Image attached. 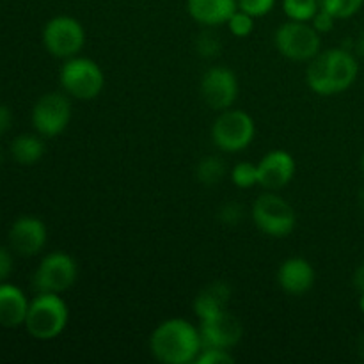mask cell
<instances>
[{
    "label": "cell",
    "instance_id": "6da1fadb",
    "mask_svg": "<svg viewBox=\"0 0 364 364\" xmlns=\"http://www.w3.org/2000/svg\"><path fill=\"white\" fill-rule=\"evenodd\" d=\"M149 350L156 361L164 364L196 363L203 350L201 333L188 320L169 318L151 333Z\"/></svg>",
    "mask_w": 364,
    "mask_h": 364
},
{
    "label": "cell",
    "instance_id": "7a4b0ae2",
    "mask_svg": "<svg viewBox=\"0 0 364 364\" xmlns=\"http://www.w3.org/2000/svg\"><path fill=\"white\" fill-rule=\"evenodd\" d=\"M358 73V60L348 50L331 48L309 60L306 82L316 95L333 96L347 91L355 82Z\"/></svg>",
    "mask_w": 364,
    "mask_h": 364
},
{
    "label": "cell",
    "instance_id": "3957f363",
    "mask_svg": "<svg viewBox=\"0 0 364 364\" xmlns=\"http://www.w3.org/2000/svg\"><path fill=\"white\" fill-rule=\"evenodd\" d=\"M68 320L70 309L59 294H38V297L28 304L23 326L32 338L48 341L66 329Z\"/></svg>",
    "mask_w": 364,
    "mask_h": 364
},
{
    "label": "cell",
    "instance_id": "277c9868",
    "mask_svg": "<svg viewBox=\"0 0 364 364\" xmlns=\"http://www.w3.org/2000/svg\"><path fill=\"white\" fill-rule=\"evenodd\" d=\"M60 85L71 98L95 100L105 85V75L98 63L87 57H70L60 68Z\"/></svg>",
    "mask_w": 364,
    "mask_h": 364
},
{
    "label": "cell",
    "instance_id": "5b68a950",
    "mask_svg": "<svg viewBox=\"0 0 364 364\" xmlns=\"http://www.w3.org/2000/svg\"><path fill=\"white\" fill-rule=\"evenodd\" d=\"M252 220L256 228L267 237L284 238L294 233L297 226V215L287 199L269 191L252 203Z\"/></svg>",
    "mask_w": 364,
    "mask_h": 364
},
{
    "label": "cell",
    "instance_id": "8992f818",
    "mask_svg": "<svg viewBox=\"0 0 364 364\" xmlns=\"http://www.w3.org/2000/svg\"><path fill=\"white\" fill-rule=\"evenodd\" d=\"M276 48L281 55L297 63H308L315 59L320 53V34L313 28L308 21L288 20L287 23L279 25L274 36Z\"/></svg>",
    "mask_w": 364,
    "mask_h": 364
},
{
    "label": "cell",
    "instance_id": "52a82bcc",
    "mask_svg": "<svg viewBox=\"0 0 364 364\" xmlns=\"http://www.w3.org/2000/svg\"><path fill=\"white\" fill-rule=\"evenodd\" d=\"M255 119L244 110H223L212 127V141L220 151L238 153L255 141Z\"/></svg>",
    "mask_w": 364,
    "mask_h": 364
},
{
    "label": "cell",
    "instance_id": "ba28073f",
    "mask_svg": "<svg viewBox=\"0 0 364 364\" xmlns=\"http://www.w3.org/2000/svg\"><path fill=\"white\" fill-rule=\"evenodd\" d=\"M78 277L77 262L63 251L50 252L36 269L32 284L38 294H63L70 290Z\"/></svg>",
    "mask_w": 364,
    "mask_h": 364
},
{
    "label": "cell",
    "instance_id": "9c48e42d",
    "mask_svg": "<svg viewBox=\"0 0 364 364\" xmlns=\"http://www.w3.org/2000/svg\"><path fill=\"white\" fill-rule=\"evenodd\" d=\"M43 45L59 59H70L80 53L85 45V31L73 16H55L43 28Z\"/></svg>",
    "mask_w": 364,
    "mask_h": 364
},
{
    "label": "cell",
    "instance_id": "30bf717a",
    "mask_svg": "<svg viewBox=\"0 0 364 364\" xmlns=\"http://www.w3.org/2000/svg\"><path fill=\"white\" fill-rule=\"evenodd\" d=\"M71 119V102L63 92H48L36 102L32 124L43 137H57L68 128Z\"/></svg>",
    "mask_w": 364,
    "mask_h": 364
},
{
    "label": "cell",
    "instance_id": "8fae6325",
    "mask_svg": "<svg viewBox=\"0 0 364 364\" xmlns=\"http://www.w3.org/2000/svg\"><path fill=\"white\" fill-rule=\"evenodd\" d=\"M201 96L213 110H228L238 98L237 75L226 66H212L201 78Z\"/></svg>",
    "mask_w": 364,
    "mask_h": 364
},
{
    "label": "cell",
    "instance_id": "7c38bea8",
    "mask_svg": "<svg viewBox=\"0 0 364 364\" xmlns=\"http://www.w3.org/2000/svg\"><path fill=\"white\" fill-rule=\"evenodd\" d=\"M199 333H201L203 347H217L230 350L235 345L240 343L244 329H242V323L237 316L223 311L212 318L201 320Z\"/></svg>",
    "mask_w": 364,
    "mask_h": 364
},
{
    "label": "cell",
    "instance_id": "4fadbf2b",
    "mask_svg": "<svg viewBox=\"0 0 364 364\" xmlns=\"http://www.w3.org/2000/svg\"><path fill=\"white\" fill-rule=\"evenodd\" d=\"M295 159L284 149L269 151L258 162V185L267 191H281L295 176Z\"/></svg>",
    "mask_w": 364,
    "mask_h": 364
},
{
    "label": "cell",
    "instance_id": "5bb4252c",
    "mask_svg": "<svg viewBox=\"0 0 364 364\" xmlns=\"http://www.w3.org/2000/svg\"><path fill=\"white\" fill-rule=\"evenodd\" d=\"M46 226L38 217L25 215L14 220L9 230V244L20 256H36L46 244Z\"/></svg>",
    "mask_w": 364,
    "mask_h": 364
},
{
    "label": "cell",
    "instance_id": "9a60e30c",
    "mask_svg": "<svg viewBox=\"0 0 364 364\" xmlns=\"http://www.w3.org/2000/svg\"><path fill=\"white\" fill-rule=\"evenodd\" d=\"M315 269L306 258L295 256L283 262L277 269V284L288 295L301 297L306 295L315 284Z\"/></svg>",
    "mask_w": 364,
    "mask_h": 364
},
{
    "label": "cell",
    "instance_id": "2e32d148",
    "mask_svg": "<svg viewBox=\"0 0 364 364\" xmlns=\"http://www.w3.org/2000/svg\"><path fill=\"white\" fill-rule=\"evenodd\" d=\"M237 9V0H187L191 18L205 27H219L228 23Z\"/></svg>",
    "mask_w": 364,
    "mask_h": 364
},
{
    "label": "cell",
    "instance_id": "e0dca14e",
    "mask_svg": "<svg viewBox=\"0 0 364 364\" xmlns=\"http://www.w3.org/2000/svg\"><path fill=\"white\" fill-rule=\"evenodd\" d=\"M28 304L23 291L14 284L0 283V326L18 327L25 323Z\"/></svg>",
    "mask_w": 364,
    "mask_h": 364
},
{
    "label": "cell",
    "instance_id": "ac0fdd59",
    "mask_svg": "<svg viewBox=\"0 0 364 364\" xmlns=\"http://www.w3.org/2000/svg\"><path fill=\"white\" fill-rule=\"evenodd\" d=\"M231 288L224 281H215L208 284L198 294L194 301V313L199 320L212 318L219 313L226 311V306L230 304Z\"/></svg>",
    "mask_w": 364,
    "mask_h": 364
},
{
    "label": "cell",
    "instance_id": "d6986e66",
    "mask_svg": "<svg viewBox=\"0 0 364 364\" xmlns=\"http://www.w3.org/2000/svg\"><path fill=\"white\" fill-rule=\"evenodd\" d=\"M11 155L21 166H32L45 155V144L38 135L23 134L11 144Z\"/></svg>",
    "mask_w": 364,
    "mask_h": 364
},
{
    "label": "cell",
    "instance_id": "ffe728a7",
    "mask_svg": "<svg viewBox=\"0 0 364 364\" xmlns=\"http://www.w3.org/2000/svg\"><path fill=\"white\" fill-rule=\"evenodd\" d=\"M224 174H226V164L219 156H206L198 164V169H196L199 183L208 185V187L220 183Z\"/></svg>",
    "mask_w": 364,
    "mask_h": 364
},
{
    "label": "cell",
    "instance_id": "44dd1931",
    "mask_svg": "<svg viewBox=\"0 0 364 364\" xmlns=\"http://www.w3.org/2000/svg\"><path fill=\"white\" fill-rule=\"evenodd\" d=\"M320 9V0H283V11L288 20L311 21Z\"/></svg>",
    "mask_w": 364,
    "mask_h": 364
},
{
    "label": "cell",
    "instance_id": "7402d4cb",
    "mask_svg": "<svg viewBox=\"0 0 364 364\" xmlns=\"http://www.w3.org/2000/svg\"><path fill=\"white\" fill-rule=\"evenodd\" d=\"M231 181L238 188H251L258 185V164L238 162L231 169Z\"/></svg>",
    "mask_w": 364,
    "mask_h": 364
},
{
    "label": "cell",
    "instance_id": "603a6c76",
    "mask_svg": "<svg viewBox=\"0 0 364 364\" xmlns=\"http://www.w3.org/2000/svg\"><path fill=\"white\" fill-rule=\"evenodd\" d=\"M364 0H320V7L329 11L336 20L354 16L363 7Z\"/></svg>",
    "mask_w": 364,
    "mask_h": 364
},
{
    "label": "cell",
    "instance_id": "cb8c5ba5",
    "mask_svg": "<svg viewBox=\"0 0 364 364\" xmlns=\"http://www.w3.org/2000/svg\"><path fill=\"white\" fill-rule=\"evenodd\" d=\"M255 20L256 18H252L251 14L237 9L233 13V16L228 20L226 25L235 38H247V36H251V32L255 31Z\"/></svg>",
    "mask_w": 364,
    "mask_h": 364
},
{
    "label": "cell",
    "instance_id": "d4e9b609",
    "mask_svg": "<svg viewBox=\"0 0 364 364\" xmlns=\"http://www.w3.org/2000/svg\"><path fill=\"white\" fill-rule=\"evenodd\" d=\"M198 364H233L235 358L226 348L217 347H203L201 354L196 359Z\"/></svg>",
    "mask_w": 364,
    "mask_h": 364
},
{
    "label": "cell",
    "instance_id": "484cf974",
    "mask_svg": "<svg viewBox=\"0 0 364 364\" xmlns=\"http://www.w3.org/2000/svg\"><path fill=\"white\" fill-rule=\"evenodd\" d=\"M238 9L251 14L252 18L267 16L276 6V0H237Z\"/></svg>",
    "mask_w": 364,
    "mask_h": 364
},
{
    "label": "cell",
    "instance_id": "4316f807",
    "mask_svg": "<svg viewBox=\"0 0 364 364\" xmlns=\"http://www.w3.org/2000/svg\"><path fill=\"white\" fill-rule=\"evenodd\" d=\"M196 46H198V52L203 57H215L220 52L219 38L215 34H212V32H205V34L199 36Z\"/></svg>",
    "mask_w": 364,
    "mask_h": 364
},
{
    "label": "cell",
    "instance_id": "83f0119b",
    "mask_svg": "<svg viewBox=\"0 0 364 364\" xmlns=\"http://www.w3.org/2000/svg\"><path fill=\"white\" fill-rule=\"evenodd\" d=\"M242 215H244V210L238 203H226L219 210V220L226 226H235V224L240 223Z\"/></svg>",
    "mask_w": 364,
    "mask_h": 364
},
{
    "label": "cell",
    "instance_id": "f1b7e54d",
    "mask_svg": "<svg viewBox=\"0 0 364 364\" xmlns=\"http://www.w3.org/2000/svg\"><path fill=\"white\" fill-rule=\"evenodd\" d=\"M334 21H336V18H334L333 14L329 13V11H326L323 7H320V9L316 11V14L313 16V20L309 21V23L313 25V28H315L318 34H323V32L333 31Z\"/></svg>",
    "mask_w": 364,
    "mask_h": 364
},
{
    "label": "cell",
    "instance_id": "f546056e",
    "mask_svg": "<svg viewBox=\"0 0 364 364\" xmlns=\"http://www.w3.org/2000/svg\"><path fill=\"white\" fill-rule=\"evenodd\" d=\"M11 272H13V256L7 249L0 247V283H4Z\"/></svg>",
    "mask_w": 364,
    "mask_h": 364
},
{
    "label": "cell",
    "instance_id": "4dcf8cb0",
    "mask_svg": "<svg viewBox=\"0 0 364 364\" xmlns=\"http://www.w3.org/2000/svg\"><path fill=\"white\" fill-rule=\"evenodd\" d=\"M11 123H13V116H11V110L7 109L6 105L0 103V135L6 134L11 128Z\"/></svg>",
    "mask_w": 364,
    "mask_h": 364
},
{
    "label": "cell",
    "instance_id": "1f68e13d",
    "mask_svg": "<svg viewBox=\"0 0 364 364\" xmlns=\"http://www.w3.org/2000/svg\"><path fill=\"white\" fill-rule=\"evenodd\" d=\"M354 284H355V288H358V290L363 294V291H364V263H363V265H359L358 270H355Z\"/></svg>",
    "mask_w": 364,
    "mask_h": 364
},
{
    "label": "cell",
    "instance_id": "d6a6232c",
    "mask_svg": "<svg viewBox=\"0 0 364 364\" xmlns=\"http://www.w3.org/2000/svg\"><path fill=\"white\" fill-rule=\"evenodd\" d=\"M355 48H358V53H359V55H363V57H364V32H363L361 36H359L358 45H355Z\"/></svg>",
    "mask_w": 364,
    "mask_h": 364
},
{
    "label": "cell",
    "instance_id": "836d02e7",
    "mask_svg": "<svg viewBox=\"0 0 364 364\" xmlns=\"http://www.w3.org/2000/svg\"><path fill=\"white\" fill-rule=\"evenodd\" d=\"M358 354L364 359V334H361L358 340Z\"/></svg>",
    "mask_w": 364,
    "mask_h": 364
},
{
    "label": "cell",
    "instance_id": "e575fe53",
    "mask_svg": "<svg viewBox=\"0 0 364 364\" xmlns=\"http://www.w3.org/2000/svg\"><path fill=\"white\" fill-rule=\"evenodd\" d=\"M359 205H361V208L364 210V187H363V191L359 192Z\"/></svg>",
    "mask_w": 364,
    "mask_h": 364
},
{
    "label": "cell",
    "instance_id": "d590c367",
    "mask_svg": "<svg viewBox=\"0 0 364 364\" xmlns=\"http://www.w3.org/2000/svg\"><path fill=\"white\" fill-rule=\"evenodd\" d=\"M359 308H361V313L364 315V291L361 294V299H359Z\"/></svg>",
    "mask_w": 364,
    "mask_h": 364
},
{
    "label": "cell",
    "instance_id": "8d00e7d4",
    "mask_svg": "<svg viewBox=\"0 0 364 364\" xmlns=\"http://www.w3.org/2000/svg\"><path fill=\"white\" fill-rule=\"evenodd\" d=\"M361 169H363V174H364V153H363V159H361Z\"/></svg>",
    "mask_w": 364,
    "mask_h": 364
},
{
    "label": "cell",
    "instance_id": "74e56055",
    "mask_svg": "<svg viewBox=\"0 0 364 364\" xmlns=\"http://www.w3.org/2000/svg\"><path fill=\"white\" fill-rule=\"evenodd\" d=\"M0 164H2V151H0Z\"/></svg>",
    "mask_w": 364,
    "mask_h": 364
}]
</instances>
